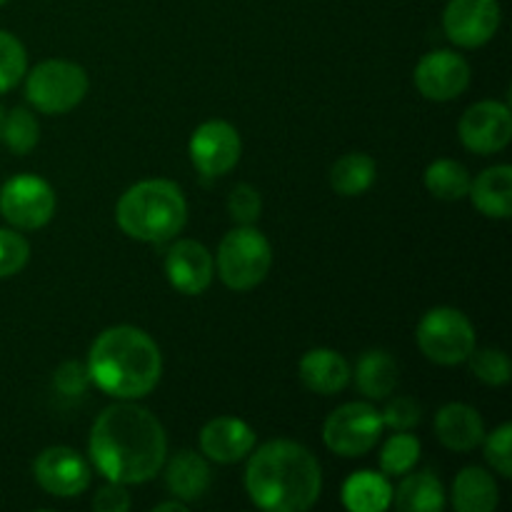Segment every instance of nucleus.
I'll return each mask as SVG.
<instances>
[{
  "instance_id": "obj_1",
  "label": "nucleus",
  "mask_w": 512,
  "mask_h": 512,
  "mask_svg": "<svg viewBox=\"0 0 512 512\" xmlns=\"http://www.w3.org/2000/svg\"><path fill=\"white\" fill-rule=\"evenodd\" d=\"M88 453L105 480L140 485L163 470L168 438L163 423L148 408L135 400H120L95 418Z\"/></svg>"
},
{
  "instance_id": "obj_2",
  "label": "nucleus",
  "mask_w": 512,
  "mask_h": 512,
  "mask_svg": "<svg viewBox=\"0 0 512 512\" xmlns=\"http://www.w3.org/2000/svg\"><path fill=\"white\" fill-rule=\"evenodd\" d=\"M245 490L260 510L305 512L323 493V470L318 458L295 440H270L250 450Z\"/></svg>"
},
{
  "instance_id": "obj_3",
  "label": "nucleus",
  "mask_w": 512,
  "mask_h": 512,
  "mask_svg": "<svg viewBox=\"0 0 512 512\" xmlns=\"http://www.w3.org/2000/svg\"><path fill=\"white\" fill-rule=\"evenodd\" d=\"M90 383L115 400H140L155 390L163 375L158 343L135 325H113L88 350Z\"/></svg>"
},
{
  "instance_id": "obj_4",
  "label": "nucleus",
  "mask_w": 512,
  "mask_h": 512,
  "mask_svg": "<svg viewBox=\"0 0 512 512\" xmlns=\"http://www.w3.org/2000/svg\"><path fill=\"white\" fill-rule=\"evenodd\" d=\"M115 220L128 238L140 243H168L188 223V200L173 180H140L118 198Z\"/></svg>"
},
{
  "instance_id": "obj_5",
  "label": "nucleus",
  "mask_w": 512,
  "mask_h": 512,
  "mask_svg": "<svg viewBox=\"0 0 512 512\" xmlns=\"http://www.w3.org/2000/svg\"><path fill=\"white\" fill-rule=\"evenodd\" d=\"M273 268V245L255 225H238L218 245L215 273L235 293L253 290Z\"/></svg>"
},
{
  "instance_id": "obj_6",
  "label": "nucleus",
  "mask_w": 512,
  "mask_h": 512,
  "mask_svg": "<svg viewBox=\"0 0 512 512\" xmlns=\"http://www.w3.org/2000/svg\"><path fill=\"white\" fill-rule=\"evenodd\" d=\"M88 88V73L73 60H43L25 73V100L45 115H63L78 108Z\"/></svg>"
},
{
  "instance_id": "obj_7",
  "label": "nucleus",
  "mask_w": 512,
  "mask_h": 512,
  "mask_svg": "<svg viewBox=\"0 0 512 512\" xmlns=\"http://www.w3.org/2000/svg\"><path fill=\"white\" fill-rule=\"evenodd\" d=\"M418 348L428 360L438 365H460L470 358L478 345L475 325L463 310L440 305L428 310L418 323Z\"/></svg>"
},
{
  "instance_id": "obj_8",
  "label": "nucleus",
  "mask_w": 512,
  "mask_h": 512,
  "mask_svg": "<svg viewBox=\"0 0 512 512\" xmlns=\"http://www.w3.org/2000/svg\"><path fill=\"white\" fill-rule=\"evenodd\" d=\"M385 425L373 403L355 400L335 408L323 423V443L340 458H363L378 445Z\"/></svg>"
},
{
  "instance_id": "obj_9",
  "label": "nucleus",
  "mask_w": 512,
  "mask_h": 512,
  "mask_svg": "<svg viewBox=\"0 0 512 512\" xmlns=\"http://www.w3.org/2000/svg\"><path fill=\"white\" fill-rule=\"evenodd\" d=\"M53 185L40 175H15L0 188V215L18 230H38L53 220Z\"/></svg>"
},
{
  "instance_id": "obj_10",
  "label": "nucleus",
  "mask_w": 512,
  "mask_h": 512,
  "mask_svg": "<svg viewBox=\"0 0 512 512\" xmlns=\"http://www.w3.org/2000/svg\"><path fill=\"white\" fill-rule=\"evenodd\" d=\"M190 160L205 178H223L238 165L243 140L228 120H205L190 138Z\"/></svg>"
},
{
  "instance_id": "obj_11",
  "label": "nucleus",
  "mask_w": 512,
  "mask_h": 512,
  "mask_svg": "<svg viewBox=\"0 0 512 512\" xmlns=\"http://www.w3.org/2000/svg\"><path fill=\"white\" fill-rule=\"evenodd\" d=\"M460 143L478 155H493L508 148L512 138V113L500 100H480L470 105L458 123Z\"/></svg>"
},
{
  "instance_id": "obj_12",
  "label": "nucleus",
  "mask_w": 512,
  "mask_h": 512,
  "mask_svg": "<svg viewBox=\"0 0 512 512\" xmlns=\"http://www.w3.org/2000/svg\"><path fill=\"white\" fill-rule=\"evenodd\" d=\"M35 483L55 498H78L93 478L88 460L68 445H50L33 463Z\"/></svg>"
},
{
  "instance_id": "obj_13",
  "label": "nucleus",
  "mask_w": 512,
  "mask_h": 512,
  "mask_svg": "<svg viewBox=\"0 0 512 512\" xmlns=\"http://www.w3.org/2000/svg\"><path fill=\"white\" fill-rule=\"evenodd\" d=\"M498 0H448L443 10V30L458 48H480L490 43L500 28Z\"/></svg>"
},
{
  "instance_id": "obj_14",
  "label": "nucleus",
  "mask_w": 512,
  "mask_h": 512,
  "mask_svg": "<svg viewBox=\"0 0 512 512\" xmlns=\"http://www.w3.org/2000/svg\"><path fill=\"white\" fill-rule=\"evenodd\" d=\"M415 88L423 98L435 100V103H448V100L460 98L468 90L473 70L468 60L453 50H433L423 55L415 65Z\"/></svg>"
},
{
  "instance_id": "obj_15",
  "label": "nucleus",
  "mask_w": 512,
  "mask_h": 512,
  "mask_svg": "<svg viewBox=\"0 0 512 512\" xmlns=\"http://www.w3.org/2000/svg\"><path fill=\"white\" fill-rule=\"evenodd\" d=\"M215 275L213 253L198 240H175L165 253V278L178 293L203 295Z\"/></svg>"
},
{
  "instance_id": "obj_16",
  "label": "nucleus",
  "mask_w": 512,
  "mask_h": 512,
  "mask_svg": "<svg viewBox=\"0 0 512 512\" xmlns=\"http://www.w3.org/2000/svg\"><path fill=\"white\" fill-rule=\"evenodd\" d=\"M255 448V430L245 420L220 415L208 420L200 430V450L208 460L220 465L240 463Z\"/></svg>"
},
{
  "instance_id": "obj_17",
  "label": "nucleus",
  "mask_w": 512,
  "mask_h": 512,
  "mask_svg": "<svg viewBox=\"0 0 512 512\" xmlns=\"http://www.w3.org/2000/svg\"><path fill=\"white\" fill-rule=\"evenodd\" d=\"M435 435L453 453H473L485 438V423L468 403H448L435 415Z\"/></svg>"
},
{
  "instance_id": "obj_18",
  "label": "nucleus",
  "mask_w": 512,
  "mask_h": 512,
  "mask_svg": "<svg viewBox=\"0 0 512 512\" xmlns=\"http://www.w3.org/2000/svg\"><path fill=\"white\" fill-rule=\"evenodd\" d=\"M298 375L310 393L338 395L353 380V368L338 350L313 348L300 358Z\"/></svg>"
},
{
  "instance_id": "obj_19",
  "label": "nucleus",
  "mask_w": 512,
  "mask_h": 512,
  "mask_svg": "<svg viewBox=\"0 0 512 512\" xmlns=\"http://www.w3.org/2000/svg\"><path fill=\"white\" fill-rule=\"evenodd\" d=\"M165 485H168L170 495L183 503H193L208 493L210 483H213V473H210L208 458L193 450H180L173 458H165Z\"/></svg>"
},
{
  "instance_id": "obj_20",
  "label": "nucleus",
  "mask_w": 512,
  "mask_h": 512,
  "mask_svg": "<svg viewBox=\"0 0 512 512\" xmlns=\"http://www.w3.org/2000/svg\"><path fill=\"white\" fill-rule=\"evenodd\" d=\"M470 200L480 215L493 220H508L512 215V168L493 165L470 180Z\"/></svg>"
},
{
  "instance_id": "obj_21",
  "label": "nucleus",
  "mask_w": 512,
  "mask_h": 512,
  "mask_svg": "<svg viewBox=\"0 0 512 512\" xmlns=\"http://www.w3.org/2000/svg\"><path fill=\"white\" fill-rule=\"evenodd\" d=\"M355 385L368 400H385L395 393L400 380L398 360L388 350H365L355 363Z\"/></svg>"
},
{
  "instance_id": "obj_22",
  "label": "nucleus",
  "mask_w": 512,
  "mask_h": 512,
  "mask_svg": "<svg viewBox=\"0 0 512 512\" xmlns=\"http://www.w3.org/2000/svg\"><path fill=\"white\" fill-rule=\"evenodd\" d=\"M500 503L498 480L478 465H468L453 480V508L458 512H493Z\"/></svg>"
},
{
  "instance_id": "obj_23",
  "label": "nucleus",
  "mask_w": 512,
  "mask_h": 512,
  "mask_svg": "<svg viewBox=\"0 0 512 512\" xmlns=\"http://www.w3.org/2000/svg\"><path fill=\"white\" fill-rule=\"evenodd\" d=\"M340 498L345 508L353 512H383L393 505V485L388 475L358 470L343 483Z\"/></svg>"
},
{
  "instance_id": "obj_24",
  "label": "nucleus",
  "mask_w": 512,
  "mask_h": 512,
  "mask_svg": "<svg viewBox=\"0 0 512 512\" xmlns=\"http://www.w3.org/2000/svg\"><path fill=\"white\" fill-rule=\"evenodd\" d=\"M393 503L400 512H440L445 508V488L430 470L405 473L393 490Z\"/></svg>"
},
{
  "instance_id": "obj_25",
  "label": "nucleus",
  "mask_w": 512,
  "mask_h": 512,
  "mask_svg": "<svg viewBox=\"0 0 512 512\" xmlns=\"http://www.w3.org/2000/svg\"><path fill=\"white\" fill-rule=\"evenodd\" d=\"M378 178V163L368 153H345L330 168V185L343 198L368 193Z\"/></svg>"
},
{
  "instance_id": "obj_26",
  "label": "nucleus",
  "mask_w": 512,
  "mask_h": 512,
  "mask_svg": "<svg viewBox=\"0 0 512 512\" xmlns=\"http://www.w3.org/2000/svg\"><path fill=\"white\" fill-rule=\"evenodd\" d=\"M470 180H473L470 170L453 158L435 160V163H430L428 168H425L423 175V183L425 188H428V193L433 195V198L445 200V203H455V200L468 198Z\"/></svg>"
},
{
  "instance_id": "obj_27",
  "label": "nucleus",
  "mask_w": 512,
  "mask_h": 512,
  "mask_svg": "<svg viewBox=\"0 0 512 512\" xmlns=\"http://www.w3.org/2000/svg\"><path fill=\"white\" fill-rule=\"evenodd\" d=\"M420 453H423V448L413 433H408V430L395 433L393 438L385 440L383 450H380V473L388 475V478H403L418 465Z\"/></svg>"
},
{
  "instance_id": "obj_28",
  "label": "nucleus",
  "mask_w": 512,
  "mask_h": 512,
  "mask_svg": "<svg viewBox=\"0 0 512 512\" xmlns=\"http://www.w3.org/2000/svg\"><path fill=\"white\" fill-rule=\"evenodd\" d=\"M0 140H3V143L8 145V150H13L15 155H28L40 140L38 118H35L28 108H13L10 113H5L3 138Z\"/></svg>"
},
{
  "instance_id": "obj_29",
  "label": "nucleus",
  "mask_w": 512,
  "mask_h": 512,
  "mask_svg": "<svg viewBox=\"0 0 512 512\" xmlns=\"http://www.w3.org/2000/svg\"><path fill=\"white\" fill-rule=\"evenodd\" d=\"M470 365V373L480 380V383L490 385V388H503L512 378V365L510 358L500 348H478L470 353L465 360Z\"/></svg>"
},
{
  "instance_id": "obj_30",
  "label": "nucleus",
  "mask_w": 512,
  "mask_h": 512,
  "mask_svg": "<svg viewBox=\"0 0 512 512\" xmlns=\"http://www.w3.org/2000/svg\"><path fill=\"white\" fill-rule=\"evenodd\" d=\"M28 73V53L23 43L8 30H0V93L20 83Z\"/></svg>"
},
{
  "instance_id": "obj_31",
  "label": "nucleus",
  "mask_w": 512,
  "mask_h": 512,
  "mask_svg": "<svg viewBox=\"0 0 512 512\" xmlns=\"http://www.w3.org/2000/svg\"><path fill=\"white\" fill-rule=\"evenodd\" d=\"M483 455L485 463L500 475V478H510L512 475V425L503 423L483 438Z\"/></svg>"
},
{
  "instance_id": "obj_32",
  "label": "nucleus",
  "mask_w": 512,
  "mask_h": 512,
  "mask_svg": "<svg viewBox=\"0 0 512 512\" xmlns=\"http://www.w3.org/2000/svg\"><path fill=\"white\" fill-rule=\"evenodd\" d=\"M30 260V243L13 228H0V278L18 275Z\"/></svg>"
},
{
  "instance_id": "obj_33",
  "label": "nucleus",
  "mask_w": 512,
  "mask_h": 512,
  "mask_svg": "<svg viewBox=\"0 0 512 512\" xmlns=\"http://www.w3.org/2000/svg\"><path fill=\"white\" fill-rule=\"evenodd\" d=\"M380 418H383L385 428L395 430V433L413 430L423 420V405L410 395H400V398L390 400L385 410H380Z\"/></svg>"
},
{
  "instance_id": "obj_34",
  "label": "nucleus",
  "mask_w": 512,
  "mask_h": 512,
  "mask_svg": "<svg viewBox=\"0 0 512 512\" xmlns=\"http://www.w3.org/2000/svg\"><path fill=\"white\" fill-rule=\"evenodd\" d=\"M228 213L238 225H255L263 213V198L248 183H238L228 195Z\"/></svg>"
},
{
  "instance_id": "obj_35",
  "label": "nucleus",
  "mask_w": 512,
  "mask_h": 512,
  "mask_svg": "<svg viewBox=\"0 0 512 512\" xmlns=\"http://www.w3.org/2000/svg\"><path fill=\"white\" fill-rule=\"evenodd\" d=\"M53 385L65 398H80L90 388L88 365L78 363V360H65V363H60L55 368Z\"/></svg>"
},
{
  "instance_id": "obj_36",
  "label": "nucleus",
  "mask_w": 512,
  "mask_h": 512,
  "mask_svg": "<svg viewBox=\"0 0 512 512\" xmlns=\"http://www.w3.org/2000/svg\"><path fill=\"white\" fill-rule=\"evenodd\" d=\"M130 505H133V498H130L128 488L123 483H113V480H108L93 498L95 512H125L130 510Z\"/></svg>"
},
{
  "instance_id": "obj_37",
  "label": "nucleus",
  "mask_w": 512,
  "mask_h": 512,
  "mask_svg": "<svg viewBox=\"0 0 512 512\" xmlns=\"http://www.w3.org/2000/svg\"><path fill=\"white\" fill-rule=\"evenodd\" d=\"M153 510H155V512H168V510H173V512H185V510H188V503H183V500L173 498V500H165V503L155 505Z\"/></svg>"
},
{
  "instance_id": "obj_38",
  "label": "nucleus",
  "mask_w": 512,
  "mask_h": 512,
  "mask_svg": "<svg viewBox=\"0 0 512 512\" xmlns=\"http://www.w3.org/2000/svg\"><path fill=\"white\" fill-rule=\"evenodd\" d=\"M3 125H5V110L3 105H0V138H3Z\"/></svg>"
},
{
  "instance_id": "obj_39",
  "label": "nucleus",
  "mask_w": 512,
  "mask_h": 512,
  "mask_svg": "<svg viewBox=\"0 0 512 512\" xmlns=\"http://www.w3.org/2000/svg\"><path fill=\"white\" fill-rule=\"evenodd\" d=\"M5 3H8V0H0V5H5Z\"/></svg>"
}]
</instances>
